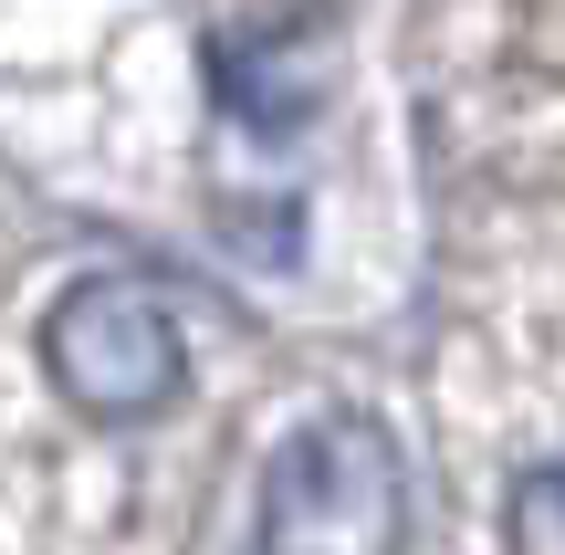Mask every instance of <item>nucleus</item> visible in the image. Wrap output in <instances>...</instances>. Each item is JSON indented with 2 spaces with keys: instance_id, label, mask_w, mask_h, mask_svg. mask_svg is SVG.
<instances>
[{
  "instance_id": "nucleus-1",
  "label": "nucleus",
  "mask_w": 565,
  "mask_h": 555,
  "mask_svg": "<svg viewBox=\"0 0 565 555\" xmlns=\"http://www.w3.org/2000/svg\"><path fill=\"white\" fill-rule=\"evenodd\" d=\"M398 535H408L398 440L366 409L303 419L263 482V555H398Z\"/></svg>"
},
{
  "instance_id": "nucleus-2",
  "label": "nucleus",
  "mask_w": 565,
  "mask_h": 555,
  "mask_svg": "<svg viewBox=\"0 0 565 555\" xmlns=\"http://www.w3.org/2000/svg\"><path fill=\"white\" fill-rule=\"evenodd\" d=\"M42 367L74 409L95 419H147L179 398L189 377V346L168 325V305L147 284H116V273H84L53 314H42Z\"/></svg>"
},
{
  "instance_id": "nucleus-3",
  "label": "nucleus",
  "mask_w": 565,
  "mask_h": 555,
  "mask_svg": "<svg viewBox=\"0 0 565 555\" xmlns=\"http://www.w3.org/2000/svg\"><path fill=\"white\" fill-rule=\"evenodd\" d=\"M503 545L513 555H565V461L555 472H524L503 503Z\"/></svg>"
}]
</instances>
